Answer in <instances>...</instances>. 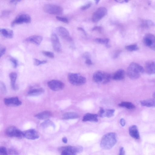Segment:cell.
I'll return each mask as SVG.
<instances>
[{
	"instance_id": "obj_1",
	"label": "cell",
	"mask_w": 155,
	"mask_h": 155,
	"mask_svg": "<svg viewBox=\"0 0 155 155\" xmlns=\"http://www.w3.org/2000/svg\"><path fill=\"white\" fill-rule=\"evenodd\" d=\"M117 141V136L115 133H107L102 137L100 142V146L103 149L109 150L114 146Z\"/></svg>"
},
{
	"instance_id": "obj_2",
	"label": "cell",
	"mask_w": 155,
	"mask_h": 155,
	"mask_svg": "<svg viewBox=\"0 0 155 155\" xmlns=\"http://www.w3.org/2000/svg\"><path fill=\"white\" fill-rule=\"evenodd\" d=\"M144 71V69L140 64L137 63L132 62L128 67L127 74L130 78L135 79L139 78L141 74Z\"/></svg>"
},
{
	"instance_id": "obj_3",
	"label": "cell",
	"mask_w": 155,
	"mask_h": 155,
	"mask_svg": "<svg viewBox=\"0 0 155 155\" xmlns=\"http://www.w3.org/2000/svg\"><path fill=\"white\" fill-rule=\"evenodd\" d=\"M111 78L110 74L101 71H97L93 75V81L98 84H106L109 82Z\"/></svg>"
},
{
	"instance_id": "obj_4",
	"label": "cell",
	"mask_w": 155,
	"mask_h": 155,
	"mask_svg": "<svg viewBox=\"0 0 155 155\" xmlns=\"http://www.w3.org/2000/svg\"><path fill=\"white\" fill-rule=\"evenodd\" d=\"M58 150L61 152V155H76L77 153L83 150V147L80 146H68L59 147Z\"/></svg>"
},
{
	"instance_id": "obj_5",
	"label": "cell",
	"mask_w": 155,
	"mask_h": 155,
	"mask_svg": "<svg viewBox=\"0 0 155 155\" xmlns=\"http://www.w3.org/2000/svg\"><path fill=\"white\" fill-rule=\"evenodd\" d=\"M68 79L69 82L75 86H80L84 84L86 82V78L77 73H70L68 75Z\"/></svg>"
},
{
	"instance_id": "obj_6",
	"label": "cell",
	"mask_w": 155,
	"mask_h": 155,
	"mask_svg": "<svg viewBox=\"0 0 155 155\" xmlns=\"http://www.w3.org/2000/svg\"><path fill=\"white\" fill-rule=\"evenodd\" d=\"M44 10L46 12L51 14L60 15L63 12V9L61 7L51 4L45 5L44 7Z\"/></svg>"
},
{
	"instance_id": "obj_7",
	"label": "cell",
	"mask_w": 155,
	"mask_h": 155,
	"mask_svg": "<svg viewBox=\"0 0 155 155\" xmlns=\"http://www.w3.org/2000/svg\"><path fill=\"white\" fill-rule=\"evenodd\" d=\"M31 17L28 14L22 13L18 15L12 22L11 25L13 27L16 25L23 23H28L31 21Z\"/></svg>"
},
{
	"instance_id": "obj_8",
	"label": "cell",
	"mask_w": 155,
	"mask_h": 155,
	"mask_svg": "<svg viewBox=\"0 0 155 155\" xmlns=\"http://www.w3.org/2000/svg\"><path fill=\"white\" fill-rule=\"evenodd\" d=\"M5 133L9 137H15L19 138L24 137L23 132L14 126H10L7 128Z\"/></svg>"
},
{
	"instance_id": "obj_9",
	"label": "cell",
	"mask_w": 155,
	"mask_h": 155,
	"mask_svg": "<svg viewBox=\"0 0 155 155\" xmlns=\"http://www.w3.org/2000/svg\"><path fill=\"white\" fill-rule=\"evenodd\" d=\"M107 13V8L103 7L98 8L94 12L92 17V20L93 22H98L104 17Z\"/></svg>"
},
{
	"instance_id": "obj_10",
	"label": "cell",
	"mask_w": 155,
	"mask_h": 155,
	"mask_svg": "<svg viewBox=\"0 0 155 155\" xmlns=\"http://www.w3.org/2000/svg\"><path fill=\"white\" fill-rule=\"evenodd\" d=\"M47 84L51 90L54 91H60L64 87L63 83L60 81L56 80H52L49 81Z\"/></svg>"
},
{
	"instance_id": "obj_11",
	"label": "cell",
	"mask_w": 155,
	"mask_h": 155,
	"mask_svg": "<svg viewBox=\"0 0 155 155\" xmlns=\"http://www.w3.org/2000/svg\"><path fill=\"white\" fill-rule=\"evenodd\" d=\"M143 42L147 46L154 50L155 49V37L152 34H146L143 38Z\"/></svg>"
},
{
	"instance_id": "obj_12",
	"label": "cell",
	"mask_w": 155,
	"mask_h": 155,
	"mask_svg": "<svg viewBox=\"0 0 155 155\" xmlns=\"http://www.w3.org/2000/svg\"><path fill=\"white\" fill-rule=\"evenodd\" d=\"M57 33L62 38L68 41H71V38L70 37L68 31L65 28L60 26L56 28Z\"/></svg>"
},
{
	"instance_id": "obj_13",
	"label": "cell",
	"mask_w": 155,
	"mask_h": 155,
	"mask_svg": "<svg viewBox=\"0 0 155 155\" xmlns=\"http://www.w3.org/2000/svg\"><path fill=\"white\" fill-rule=\"evenodd\" d=\"M51 41L54 49L57 52H59L61 49V45L58 38L55 33L51 35Z\"/></svg>"
},
{
	"instance_id": "obj_14",
	"label": "cell",
	"mask_w": 155,
	"mask_h": 155,
	"mask_svg": "<svg viewBox=\"0 0 155 155\" xmlns=\"http://www.w3.org/2000/svg\"><path fill=\"white\" fill-rule=\"evenodd\" d=\"M23 132L24 137L29 140H34L39 137V135L33 129H29Z\"/></svg>"
},
{
	"instance_id": "obj_15",
	"label": "cell",
	"mask_w": 155,
	"mask_h": 155,
	"mask_svg": "<svg viewBox=\"0 0 155 155\" xmlns=\"http://www.w3.org/2000/svg\"><path fill=\"white\" fill-rule=\"evenodd\" d=\"M4 102L5 104L8 106H18L22 103L17 97L5 98Z\"/></svg>"
},
{
	"instance_id": "obj_16",
	"label": "cell",
	"mask_w": 155,
	"mask_h": 155,
	"mask_svg": "<svg viewBox=\"0 0 155 155\" xmlns=\"http://www.w3.org/2000/svg\"><path fill=\"white\" fill-rule=\"evenodd\" d=\"M145 69L146 72L149 74H152L155 73V64L154 61H148L145 65Z\"/></svg>"
},
{
	"instance_id": "obj_17",
	"label": "cell",
	"mask_w": 155,
	"mask_h": 155,
	"mask_svg": "<svg viewBox=\"0 0 155 155\" xmlns=\"http://www.w3.org/2000/svg\"><path fill=\"white\" fill-rule=\"evenodd\" d=\"M43 40L42 36L38 35H34L30 36L25 39V41L39 45Z\"/></svg>"
},
{
	"instance_id": "obj_18",
	"label": "cell",
	"mask_w": 155,
	"mask_h": 155,
	"mask_svg": "<svg viewBox=\"0 0 155 155\" xmlns=\"http://www.w3.org/2000/svg\"><path fill=\"white\" fill-rule=\"evenodd\" d=\"M125 74L124 70L122 69H119L111 76V78L116 81L121 80L124 78Z\"/></svg>"
},
{
	"instance_id": "obj_19",
	"label": "cell",
	"mask_w": 155,
	"mask_h": 155,
	"mask_svg": "<svg viewBox=\"0 0 155 155\" xmlns=\"http://www.w3.org/2000/svg\"><path fill=\"white\" fill-rule=\"evenodd\" d=\"M129 134L133 138L138 139L140 138L139 133L137 126L133 125L130 127L129 129Z\"/></svg>"
},
{
	"instance_id": "obj_20",
	"label": "cell",
	"mask_w": 155,
	"mask_h": 155,
	"mask_svg": "<svg viewBox=\"0 0 155 155\" xmlns=\"http://www.w3.org/2000/svg\"><path fill=\"white\" fill-rule=\"evenodd\" d=\"M98 115L96 114L90 113H87L84 116L82 119L83 121H91L94 122H97L98 121Z\"/></svg>"
},
{
	"instance_id": "obj_21",
	"label": "cell",
	"mask_w": 155,
	"mask_h": 155,
	"mask_svg": "<svg viewBox=\"0 0 155 155\" xmlns=\"http://www.w3.org/2000/svg\"><path fill=\"white\" fill-rule=\"evenodd\" d=\"M0 35L7 38H12L14 35L13 31L9 29L0 28Z\"/></svg>"
},
{
	"instance_id": "obj_22",
	"label": "cell",
	"mask_w": 155,
	"mask_h": 155,
	"mask_svg": "<svg viewBox=\"0 0 155 155\" xmlns=\"http://www.w3.org/2000/svg\"><path fill=\"white\" fill-rule=\"evenodd\" d=\"M51 116V112L49 111L45 110L37 114L35 117L39 120H45L49 118Z\"/></svg>"
},
{
	"instance_id": "obj_23",
	"label": "cell",
	"mask_w": 155,
	"mask_h": 155,
	"mask_svg": "<svg viewBox=\"0 0 155 155\" xmlns=\"http://www.w3.org/2000/svg\"><path fill=\"white\" fill-rule=\"evenodd\" d=\"M141 105L147 107H154L155 106V101L154 99H149L140 101Z\"/></svg>"
},
{
	"instance_id": "obj_24",
	"label": "cell",
	"mask_w": 155,
	"mask_h": 155,
	"mask_svg": "<svg viewBox=\"0 0 155 155\" xmlns=\"http://www.w3.org/2000/svg\"><path fill=\"white\" fill-rule=\"evenodd\" d=\"M44 92V90L42 88H35L29 90L28 94L29 96H37L42 94Z\"/></svg>"
},
{
	"instance_id": "obj_25",
	"label": "cell",
	"mask_w": 155,
	"mask_h": 155,
	"mask_svg": "<svg viewBox=\"0 0 155 155\" xmlns=\"http://www.w3.org/2000/svg\"><path fill=\"white\" fill-rule=\"evenodd\" d=\"M79 117V115L77 113L68 112L64 114L63 115L62 118L64 119L68 120L77 118Z\"/></svg>"
},
{
	"instance_id": "obj_26",
	"label": "cell",
	"mask_w": 155,
	"mask_h": 155,
	"mask_svg": "<svg viewBox=\"0 0 155 155\" xmlns=\"http://www.w3.org/2000/svg\"><path fill=\"white\" fill-rule=\"evenodd\" d=\"M118 106L121 107H124L128 109H134L135 107L132 103L128 101H123L118 104Z\"/></svg>"
},
{
	"instance_id": "obj_27",
	"label": "cell",
	"mask_w": 155,
	"mask_h": 155,
	"mask_svg": "<svg viewBox=\"0 0 155 155\" xmlns=\"http://www.w3.org/2000/svg\"><path fill=\"white\" fill-rule=\"evenodd\" d=\"M17 75L16 73L12 72L10 73L9 77L11 81V85L12 88L14 90L16 89L15 82L17 78Z\"/></svg>"
},
{
	"instance_id": "obj_28",
	"label": "cell",
	"mask_w": 155,
	"mask_h": 155,
	"mask_svg": "<svg viewBox=\"0 0 155 155\" xmlns=\"http://www.w3.org/2000/svg\"><path fill=\"white\" fill-rule=\"evenodd\" d=\"M154 25V23L150 20H144L142 21L141 26L144 28H148L150 27L153 26Z\"/></svg>"
},
{
	"instance_id": "obj_29",
	"label": "cell",
	"mask_w": 155,
	"mask_h": 155,
	"mask_svg": "<svg viewBox=\"0 0 155 155\" xmlns=\"http://www.w3.org/2000/svg\"><path fill=\"white\" fill-rule=\"evenodd\" d=\"M115 110L112 109L105 110L103 117L110 118L114 116Z\"/></svg>"
},
{
	"instance_id": "obj_30",
	"label": "cell",
	"mask_w": 155,
	"mask_h": 155,
	"mask_svg": "<svg viewBox=\"0 0 155 155\" xmlns=\"http://www.w3.org/2000/svg\"><path fill=\"white\" fill-rule=\"evenodd\" d=\"M109 41V39L107 38H97L94 39V41L98 43L105 44L107 47H109V46L108 43Z\"/></svg>"
},
{
	"instance_id": "obj_31",
	"label": "cell",
	"mask_w": 155,
	"mask_h": 155,
	"mask_svg": "<svg viewBox=\"0 0 155 155\" xmlns=\"http://www.w3.org/2000/svg\"><path fill=\"white\" fill-rule=\"evenodd\" d=\"M41 125L44 128H46L50 126L53 127L54 128L55 127V125L54 123L49 120H46L42 122Z\"/></svg>"
},
{
	"instance_id": "obj_32",
	"label": "cell",
	"mask_w": 155,
	"mask_h": 155,
	"mask_svg": "<svg viewBox=\"0 0 155 155\" xmlns=\"http://www.w3.org/2000/svg\"><path fill=\"white\" fill-rule=\"evenodd\" d=\"M125 48L129 51H136L139 49V48L136 44H132L126 46Z\"/></svg>"
},
{
	"instance_id": "obj_33",
	"label": "cell",
	"mask_w": 155,
	"mask_h": 155,
	"mask_svg": "<svg viewBox=\"0 0 155 155\" xmlns=\"http://www.w3.org/2000/svg\"><path fill=\"white\" fill-rule=\"evenodd\" d=\"M34 64L36 66H38L41 64H46L47 62L46 60L41 61L36 58L34 59Z\"/></svg>"
},
{
	"instance_id": "obj_34",
	"label": "cell",
	"mask_w": 155,
	"mask_h": 155,
	"mask_svg": "<svg viewBox=\"0 0 155 155\" xmlns=\"http://www.w3.org/2000/svg\"><path fill=\"white\" fill-rule=\"evenodd\" d=\"M42 53L44 55L49 58H52L54 56V53L50 51H43L42 52Z\"/></svg>"
},
{
	"instance_id": "obj_35",
	"label": "cell",
	"mask_w": 155,
	"mask_h": 155,
	"mask_svg": "<svg viewBox=\"0 0 155 155\" xmlns=\"http://www.w3.org/2000/svg\"><path fill=\"white\" fill-rule=\"evenodd\" d=\"M0 155H8L7 150L5 147H0Z\"/></svg>"
},
{
	"instance_id": "obj_36",
	"label": "cell",
	"mask_w": 155,
	"mask_h": 155,
	"mask_svg": "<svg viewBox=\"0 0 155 155\" xmlns=\"http://www.w3.org/2000/svg\"><path fill=\"white\" fill-rule=\"evenodd\" d=\"M10 60L12 63L13 66L14 68H16L18 65V62L17 60L15 58L11 57L10 58Z\"/></svg>"
},
{
	"instance_id": "obj_37",
	"label": "cell",
	"mask_w": 155,
	"mask_h": 155,
	"mask_svg": "<svg viewBox=\"0 0 155 155\" xmlns=\"http://www.w3.org/2000/svg\"><path fill=\"white\" fill-rule=\"evenodd\" d=\"M56 18L58 20L63 22L64 23H67L68 22V19L65 18L63 17L59 16H57L56 17Z\"/></svg>"
},
{
	"instance_id": "obj_38",
	"label": "cell",
	"mask_w": 155,
	"mask_h": 155,
	"mask_svg": "<svg viewBox=\"0 0 155 155\" xmlns=\"http://www.w3.org/2000/svg\"><path fill=\"white\" fill-rule=\"evenodd\" d=\"M5 51V47L0 44V58L4 54Z\"/></svg>"
},
{
	"instance_id": "obj_39",
	"label": "cell",
	"mask_w": 155,
	"mask_h": 155,
	"mask_svg": "<svg viewBox=\"0 0 155 155\" xmlns=\"http://www.w3.org/2000/svg\"><path fill=\"white\" fill-rule=\"evenodd\" d=\"M11 12L10 10H4L2 12L1 14L2 16L3 17H7L9 15Z\"/></svg>"
},
{
	"instance_id": "obj_40",
	"label": "cell",
	"mask_w": 155,
	"mask_h": 155,
	"mask_svg": "<svg viewBox=\"0 0 155 155\" xmlns=\"http://www.w3.org/2000/svg\"><path fill=\"white\" fill-rule=\"evenodd\" d=\"M91 5V2H89L86 5H83L81 7V9L82 10H86L89 8Z\"/></svg>"
},
{
	"instance_id": "obj_41",
	"label": "cell",
	"mask_w": 155,
	"mask_h": 155,
	"mask_svg": "<svg viewBox=\"0 0 155 155\" xmlns=\"http://www.w3.org/2000/svg\"><path fill=\"white\" fill-rule=\"evenodd\" d=\"M105 110L102 107H100L99 112L98 116L101 117H103V114Z\"/></svg>"
},
{
	"instance_id": "obj_42",
	"label": "cell",
	"mask_w": 155,
	"mask_h": 155,
	"mask_svg": "<svg viewBox=\"0 0 155 155\" xmlns=\"http://www.w3.org/2000/svg\"><path fill=\"white\" fill-rule=\"evenodd\" d=\"M0 87L2 91L4 93H5L6 90L5 84L2 82L0 83Z\"/></svg>"
},
{
	"instance_id": "obj_43",
	"label": "cell",
	"mask_w": 155,
	"mask_h": 155,
	"mask_svg": "<svg viewBox=\"0 0 155 155\" xmlns=\"http://www.w3.org/2000/svg\"><path fill=\"white\" fill-rule=\"evenodd\" d=\"M118 155H125V151L124 147H121L120 148Z\"/></svg>"
},
{
	"instance_id": "obj_44",
	"label": "cell",
	"mask_w": 155,
	"mask_h": 155,
	"mask_svg": "<svg viewBox=\"0 0 155 155\" xmlns=\"http://www.w3.org/2000/svg\"><path fill=\"white\" fill-rule=\"evenodd\" d=\"M83 56L86 59H90V55L88 52H86L83 54Z\"/></svg>"
},
{
	"instance_id": "obj_45",
	"label": "cell",
	"mask_w": 155,
	"mask_h": 155,
	"mask_svg": "<svg viewBox=\"0 0 155 155\" xmlns=\"http://www.w3.org/2000/svg\"><path fill=\"white\" fill-rule=\"evenodd\" d=\"M10 153L12 154H14L15 155H18V153L15 150L13 149H11L9 150Z\"/></svg>"
},
{
	"instance_id": "obj_46",
	"label": "cell",
	"mask_w": 155,
	"mask_h": 155,
	"mask_svg": "<svg viewBox=\"0 0 155 155\" xmlns=\"http://www.w3.org/2000/svg\"><path fill=\"white\" fill-rule=\"evenodd\" d=\"M120 123L122 127H124L126 124L125 120L124 118H121L120 119Z\"/></svg>"
},
{
	"instance_id": "obj_47",
	"label": "cell",
	"mask_w": 155,
	"mask_h": 155,
	"mask_svg": "<svg viewBox=\"0 0 155 155\" xmlns=\"http://www.w3.org/2000/svg\"><path fill=\"white\" fill-rule=\"evenodd\" d=\"M21 1V0H11L10 1V3L12 5H16L18 3L20 2Z\"/></svg>"
},
{
	"instance_id": "obj_48",
	"label": "cell",
	"mask_w": 155,
	"mask_h": 155,
	"mask_svg": "<svg viewBox=\"0 0 155 155\" xmlns=\"http://www.w3.org/2000/svg\"><path fill=\"white\" fill-rule=\"evenodd\" d=\"M85 62L86 64L88 65H91L92 64V62L90 59H86Z\"/></svg>"
},
{
	"instance_id": "obj_49",
	"label": "cell",
	"mask_w": 155,
	"mask_h": 155,
	"mask_svg": "<svg viewBox=\"0 0 155 155\" xmlns=\"http://www.w3.org/2000/svg\"><path fill=\"white\" fill-rule=\"evenodd\" d=\"M101 29V27L100 26H95L92 29V31L97 30L100 31Z\"/></svg>"
},
{
	"instance_id": "obj_50",
	"label": "cell",
	"mask_w": 155,
	"mask_h": 155,
	"mask_svg": "<svg viewBox=\"0 0 155 155\" xmlns=\"http://www.w3.org/2000/svg\"><path fill=\"white\" fill-rule=\"evenodd\" d=\"M120 51H118L117 52H116L114 56V58H117L119 56V54L120 53Z\"/></svg>"
},
{
	"instance_id": "obj_51",
	"label": "cell",
	"mask_w": 155,
	"mask_h": 155,
	"mask_svg": "<svg viewBox=\"0 0 155 155\" xmlns=\"http://www.w3.org/2000/svg\"><path fill=\"white\" fill-rule=\"evenodd\" d=\"M78 29L79 30L81 31H82L85 35H86V31L84 30V29L82 28L81 27H78Z\"/></svg>"
},
{
	"instance_id": "obj_52",
	"label": "cell",
	"mask_w": 155,
	"mask_h": 155,
	"mask_svg": "<svg viewBox=\"0 0 155 155\" xmlns=\"http://www.w3.org/2000/svg\"><path fill=\"white\" fill-rule=\"evenodd\" d=\"M62 141L63 143H67L68 140L67 138L65 137L63 138L62 139Z\"/></svg>"
},
{
	"instance_id": "obj_53",
	"label": "cell",
	"mask_w": 155,
	"mask_h": 155,
	"mask_svg": "<svg viewBox=\"0 0 155 155\" xmlns=\"http://www.w3.org/2000/svg\"><path fill=\"white\" fill-rule=\"evenodd\" d=\"M100 1L99 0H96L95 1V3L96 4H97Z\"/></svg>"
},
{
	"instance_id": "obj_54",
	"label": "cell",
	"mask_w": 155,
	"mask_h": 155,
	"mask_svg": "<svg viewBox=\"0 0 155 155\" xmlns=\"http://www.w3.org/2000/svg\"><path fill=\"white\" fill-rule=\"evenodd\" d=\"M153 97L154 98H155V93H153Z\"/></svg>"
}]
</instances>
